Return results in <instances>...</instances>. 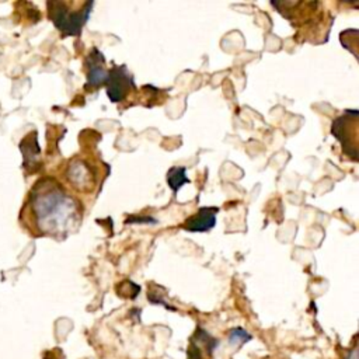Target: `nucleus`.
<instances>
[{
    "label": "nucleus",
    "instance_id": "obj_1",
    "mask_svg": "<svg viewBox=\"0 0 359 359\" xmlns=\"http://www.w3.org/2000/svg\"><path fill=\"white\" fill-rule=\"evenodd\" d=\"M30 207L37 227L44 234L66 236L81 223L77 201L54 178H43L34 185Z\"/></svg>",
    "mask_w": 359,
    "mask_h": 359
},
{
    "label": "nucleus",
    "instance_id": "obj_2",
    "mask_svg": "<svg viewBox=\"0 0 359 359\" xmlns=\"http://www.w3.org/2000/svg\"><path fill=\"white\" fill-rule=\"evenodd\" d=\"M94 2H86L81 9H72L69 3L65 2H48V14L55 27L69 37L81 35L83 27L86 25Z\"/></svg>",
    "mask_w": 359,
    "mask_h": 359
},
{
    "label": "nucleus",
    "instance_id": "obj_3",
    "mask_svg": "<svg viewBox=\"0 0 359 359\" xmlns=\"http://www.w3.org/2000/svg\"><path fill=\"white\" fill-rule=\"evenodd\" d=\"M358 110L345 111L344 115L334 119L331 125V134L341 143L345 156L358 162Z\"/></svg>",
    "mask_w": 359,
    "mask_h": 359
},
{
    "label": "nucleus",
    "instance_id": "obj_4",
    "mask_svg": "<svg viewBox=\"0 0 359 359\" xmlns=\"http://www.w3.org/2000/svg\"><path fill=\"white\" fill-rule=\"evenodd\" d=\"M105 86L107 96L112 103L124 101L131 92L136 90L135 79L132 77L131 72L125 65L114 66L111 70H108V79Z\"/></svg>",
    "mask_w": 359,
    "mask_h": 359
},
{
    "label": "nucleus",
    "instance_id": "obj_5",
    "mask_svg": "<svg viewBox=\"0 0 359 359\" xmlns=\"http://www.w3.org/2000/svg\"><path fill=\"white\" fill-rule=\"evenodd\" d=\"M85 65L88 70V88L99 89L101 86H105L108 70L105 68V58L97 47L92 48Z\"/></svg>",
    "mask_w": 359,
    "mask_h": 359
},
{
    "label": "nucleus",
    "instance_id": "obj_6",
    "mask_svg": "<svg viewBox=\"0 0 359 359\" xmlns=\"http://www.w3.org/2000/svg\"><path fill=\"white\" fill-rule=\"evenodd\" d=\"M219 208L216 207H204L198 209V212L189 216L184 223L183 229L191 233H205L215 227L216 225V215Z\"/></svg>",
    "mask_w": 359,
    "mask_h": 359
},
{
    "label": "nucleus",
    "instance_id": "obj_7",
    "mask_svg": "<svg viewBox=\"0 0 359 359\" xmlns=\"http://www.w3.org/2000/svg\"><path fill=\"white\" fill-rule=\"evenodd\" d=\"M218 347V340L208 334L204 329L198 327L195 334L189 341L188 359H204V355H212L214 349Z\"/></svg>",
    "mask_w": 359,
    "mask_h": 359
},
{
    "label": "nucleus",
    "instance_id": "obj_8",
    "mask_svg": "<svg viewBox=\"0 0 359 359\" xmlns=\"http://www.w3.org/2000/svg\"><path fill=\"white\" fill-rule=\"evenodd\" d=\"M69 180L70 183L77 187V188H88L90 185V173L88 170V167L82 163V162H73L69 166V172H68Z\"/></svg>",
    "mask_w": 359,
    "mask_h": 359
},
{
    "label": "nucleus",
    "instance_id": "obj_9",
    "mask_svg": "<svg viewBox=\"0 0 359 359\" xmlns=\"http://www.w3.org/2000/svg\"><path fill=\"white\" fill-rule=\"evenodd\" d=\"M167 184L169 187L173 189L174 194L178 192V189L185 185L189 184V180L187 177V169L184 166H176L172 167L167 172Z\"/></svg>",
    "mask_w": 359,
    "mask_h": 359
},
{
    "label": "nucleus",
    "instance_id": "obj_10",
    "mask_svg": "<svg viewBox=\"0 0 359 359\" xmlns=\"http://www.w3.org/2000/svg\"><path fill=\"white\" fill-rule=\"evenodd\" d=\"M252 338H253L252 334L247 333V331H246L245 329H242V327L233 329V330H230V333H229V342H230L232 347H236V348L245 345V344L249 342Z\"/></svg>",
    "mask_w": 359,
    "mask_h": 359
},
{
    "label": "nucleus",
    "instance_id": "obj_11",
    "mask_svg": "<svg viewBox=\"0 0 359 359\" xmlns=\"http://www.w3.org/2000/svg\"><path fill=\"white\" fill-rule=\"evenodd\" d=\"M156 223V219L152 216H130L125 223L131 225V223Z\"/></svg>",
    "mask_w": 359,
    "mask_h": 359
},
{
    "label": "nucleus",
    "instance_id": "obj_12",
    "mask_svg": "<svg viewBox=\"0 0 359 359\" xmlns=\"http://www.w3.org/2000/svg\"><path fill=\"white\" fill-rule=\"evenodd\" d=\"M345 359H358V349H352L347 353Z\"/></svg>",
    "mask_w": 359,
    "mask_h": 359
}]
</instances>
